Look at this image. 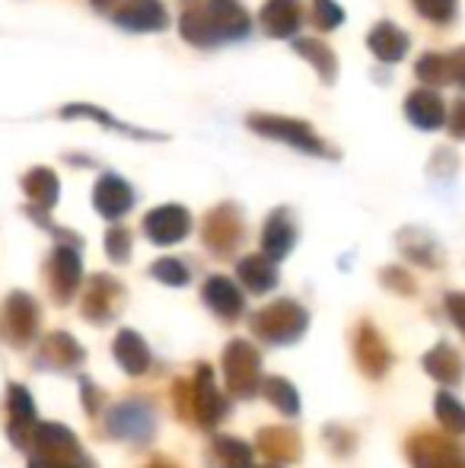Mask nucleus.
<instances>
[{"mask_svg":"<svg viewBox=\"0 0 465 468\" xmlns=\"http://www.w3.org/2000/svg\"><path fill=\"white\" fill-rule=\"evenodd\" d=\"M246 29L248 16L236 0H207L205 10H192L188 16H182V36L198 45L246 36Z\"/></svg>","mask_w":465,"mask_h":468,"instance_id":"obj_1","label":"nucleus"},{"mask_svg":"<svg viewBox=\"0 0 465 468\" xmlns=\"http://www.w3.org/2000/svg\"><path fill=\"white\" fill-rule=\"evenodd\" d=\"M252 128H259V134H268V137H280V141H291L297 147H306V150H319V141L306 124L300 122H287V118H271V115H252L248 118Z\"/></svg>","mask_w":465,"mask_h":468,"instance_id":"obj_2","label":"nucleus"},{"mask_svg":"<svg viewBox=\"0 0 465 468\" xmlns=\"http://www.w3.org/2000/svg\"><path fill=\"white\" fill-rule=\"evenodd\" d=\"M115 23L128 26L134 32H153L166 26V10L156 0H131L115 13Z\"/></svg>","mask_w":465,"mask_h":468,"instance_id":"obj_3","label":"nucleus"},{"mask_svg":"<svg viewBox=\"0 0 465 468\" xmlns=\"http://www.w3.org/2000/svg\"><path fill=\"white\" fill-rule=\"evenodd\" d=\"M261 23L271 36H291L300 23V4L297 0H268L261 10Z\"/></svg>","mask_w":465,"mask_h":468,"instance_id":"obj_4","label":"nucleus"},{"mask_svg":"<svg viewBox=\"0 0 465 468\" xmlns=\"http://www.w3.org/2000/svg\"><path fill=\"white\" fill-rule=\"evenodd\" d=\"M408 118L417 124V128H437L443 122V102L437 93L430 90H421V93L408 96Z\"/></svg>","mask_w":465,"mask_h":468,"instance_id":"obj_5","label":"nucleus"},{"mask_svg":"<svg viewBox=\"0 0 465 468\" xmlns=\"http://www.w3.org/2000/svg\"><path fill=\"white\" fill-rule=\"evenodd\" d=\"M370 48L379 61H398L408 51V36L396 26H376V32L370 36Z\"/></svg>","mask_w":465,"mask_h":468,"instance_id":"obj_6","label":"nucleus"},{"mask_svg":"<svg viewBox=\"0 0 465 468\" xmlns=\"http://www.w3.org/2000/svg\"><path fill=\"white\" fill-rule=\"evenodd\" d=\"M415 4H417V10L428 19H434V23H449L456 13V0H415Z\"/></svg>","mask_w":465,"mask_h":468,"instance_id":"obj_7","label":"nucleus"},{"mask_svg":"<svg viewBox=\"0 0 465 468\" xmlns=\"http://www.w3.org/2000/svg\"><path fill=\"white\" fill-rule=\"evenodd\" d=\"M312 16H316V26H322V29H332V26L342 23V6L332 4V0H312Z\"/></svg>","mask_w":465,"mask_h":468,"instance_id":"obj_8","label":"nucleus"},{"mask_svg":"<svg viewBox=\"0 0 465 468\" xmlns=\"http://www.w3.org/2000/svg\"><path fill=\"white\" fill-rule=\"evenodd\" d=\"M100 201L102 204H118V210H124L122 204H128V188L122 186V179H115V176H109V179H102L100 186Z\"/></svg>","mask_w":465,"mask_h":468,"instance_id":"obj_9","label":"nucleus"},{"mask_svg":"<svg viewBox=\"0 0 465 468\" xmlns=\"http://www.w3.org/2000/svg\"><path fill=\"white\" fill-rule=\"evenodd\" d=\"M100 4H106V0H100Z\"/></svg>","mask_w":465,"mask_h":468,"instance_id":"obj_10","label":"nucleus"}]
</instances>
